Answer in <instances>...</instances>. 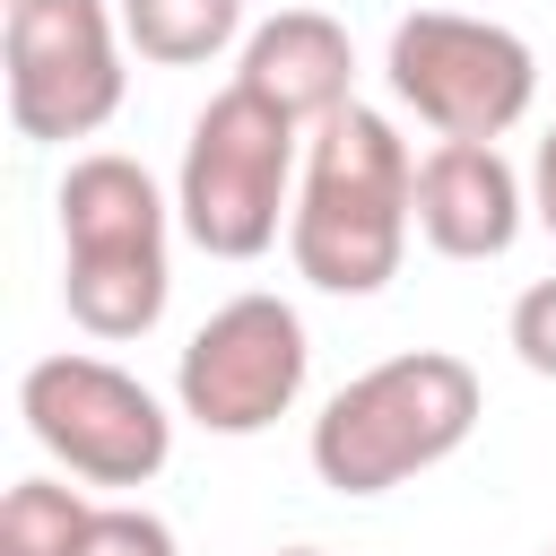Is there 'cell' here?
I'll return each instance as SVG.
<instances>
[{
  "instance_id": "obj_1",
  "label": "cell",
  "mask_w": 556,
  "mask_h": 556,
  "mask_svg": "<svg viewBox=\"0 0 556 556\" xmlns=\"http://www.w3.org/2000/svg\"><path fill=\"white\" fill-rule=\"evenodd\" d=\"M408 226H417V156H408V139L374 104H339L330 122H313L304 191L287 208L295 278H313L321 295H382L400 278Z\"/></svg>"
},
{
  "instance_id": "obj_2",
  "label": "cell",
  "mask_w": 556,
  "mask_h": 556,
  "mask_svg": "<svg viewBox=\"0 0 556 556\" xmlns=\"http://www.w3.org/2000/svg\"><path fill=\"white\" fill-rule=\"evenodd\" d=\"M469 426H478V374L452 348H408L330 391V408L313 417V469L339 495H391L417 469L452 460Z\"/></svg>"
},
{
  "instance_id": "obj_3",
  "label": "cell",
  "mask_w": 556,
  "mask_h": 556,
  "mask_svg": "<svg viewBox=\"0 0 556 556\" xmlns=\"http://www.w3.org/2000/svg\"><path fill=\"white\" fill-rule=\"evenodd\" d=\"M165 200L130 156H78L61 174V304L87 339H148L165 321Z\"/></svg>"
},
{
  "instance_id": "obj_4",
  "label": "cell",
  "mask_w": 556,
  "mask_h": 556,
  "mask_svg": "<svg viewBox=\"0 0 556 556\" xmlns=\"http://www.w3.org/2000/svg\"><path fill=\"white\" fill-rule=\"evenodd\" d=\"M295 130L269 96H252L243 78L217 87L182 139V182H174V217L208 261H252L278 243V208H287V174H295Z\"/></svg>"
},
{
  "instance_id": "obj_5",
  "label": "cell",
  "mask_w": 556,
  "mask_h": 556,
  "mask_svg": "<svg viewBox=\"0 0 556 556\" xmlns=\"http://www.w3.org/2000/svg\"><path fill=\"white\" fill-rule=\"evenodd\" d=\"M0 61H9V122L17 139H96L122 113V9L104 0H9L0 26Z\"/></svg>"
},
{
  "instance_id": "obj_6",
  "label": "cell",
  "mask_w": 556,
  "mask_h": 556,
  "mask_svg": "<svg viewBox=\"0 0 556 556\" xmlns=\"http://www.w3.org/2000/svg\"><path fill=\"white\" fill-rule=\"evenodd\" d=\"M382 70H391V96H400L426 130H443V139H504V130L530 113V96H539L530 43H521L513 26L460 17V9H417V17H400Z\"/></svg>"
},
{
  "instance_id": "obj_7",
  "label": "cell",
  "mask_w": 556,
  "mask_h": 556,
  "mask_svg": "<svg viewBox=\"0 0 556 556\" xmlns=\"http://www.w3.org/2000/svg\"><path fill=\"white\" fill-rule=\"evenodd\" d=\"M17 417L26 434L87 486H148L174 452V417L156 408V391L104 356H35L17 382Z\"/></svg>"
},
{
  "instance_id": "obj_8",
  "label": "cell",
  "mask_w": 556,
  "mask_h": 556,
  "mask_svg": "<svg viewBox=\"0 0 556 556\" xmlns=\"http://www.w3.org/2000/svg\"><path fill=\"white\" fill-rule=\"evenodd\" d=\"M304 365H313V348H304L295 304L235 295L191 330V348L174 365V400L208 434H261L304 400Z\"/></svg>"
},
{
  "instance_id": "obj_9",
  "label": "cell",
  "mask_w": 556,
  "mask_h": 556,
  "mask_svg": "<svg viewBox=\"0 0 556 556\" xmlns=\"http://www.w3.org/2000/svg\"><path fill=\"white\" fill-rule=\"evenodd\" d=\"M521 174L504 165L495 139H443L417 165V235L443 261H504L521 235Z\"/></svg>"
},
{
  "instance_id": "obj_10",
  "label": "cell",
  "mask_w": 556,
  "mask_h": 556,
  "mask_svg": "<svg viewBox=\"0 0 556 556\" xmlns=\"http://www.w3.org/2000/svg\"><path fill=\"white\" fill-rule=\"evenodd\" d=\"M252 96H269L287 122H330L339 104H356L348 96V78H356V52H348V26L339 17H321V9H278L269 26H252L243 35V70H235Z\"/></svg>"
},
{
  "instance_id": "obj_11",
  "label": "cell",
  "mask_w": 556,
  "mask_h": 556,
  "mask_svg": "<svg viewBox=\"0 0 556 556\" xmlns=\"http://www.w3.org/2000/svg\"><path fill=\"white\" fill-rule=\"evenodd\" d=\"M243 35V0H122V43L156 70H200Z\"/></svg>"
},
{
  "instance_id": "obj_12",
  "label": "cell",
  "mask_w": 556,
  "mask_h": 556,
  "mask_svg": "<svg viewBox=\"0 0 556 556\" xmlns=\"http://www.w3.org/2000/svg\"><path fill=\"white\" fill-rule=\"evenodd\" d=\"M96 504L61 478H17L0 495V556H78Z\"/></svg>"
},
{
  "instance_id": "obj_13",
  "label": "cell",
  "mask_w": 556,
  "mask_h": 556,
  "mask_svg": "<svg viewBox=\"0 0 556 556\" xmlns=\"http://www.w3.org/2000/svg\"><path fill=\"white\" fill-rule=\"evenodd\" d=\"M78 556H174V530L156 513H139V504H96Z\"/></svg>"
},
{
  "instance_id": "obj_14",
  "label": "cell",
  "mask_w": 556,
  "mask_h": 556,
  "mask_svg": "<svg viewBox=\"0 0 556 556\" xmlns=\"http://www.w3.org/2000/svg\"><path fill=\"white\" fill-rule=\"evenodd\" d=\"M504 339H513V356H521L530 374H547V382H556V278H539V287H521V295H513Z\"/></svg>"
},
{
  "instance_id": "obj_15",
  "label": "cell",
  "mask_w": 556,
  "mask_h": 556,
  "mask_svg": "<svg viewBox=\"0 0 556 556\" xmlns=\"http://www.w3.org/2000/svg\"><path fill=\"white\" fill-rule=\"evenodd\" d=\"M530 208H539V226L556 235V130H547L539 156H530Z\"/></svg>"
},
{
  "instance_id": "obj_16",
  "label": "cell",
  "mask_w": 556,
  "mask_h": 556,
  "mask_svg": "<svg viewBox=\"0 0 556 556\" xmlns=\"http://www.w3.org/2000/svg\"><path fill=\"white\" fill-rule=\"evenodd\" d=\"M278 556H321V547H278Z\"/></svg>"
},
{
  "instance_id": "obj_17",
  "label": "cell",
  "mask_w": 556,
  "mask_h": 556,
  "mask_svg": "<svg viewBox=\"0 0 556 556\" xmlns=\"http://www.w3.org/2000/svg\"><path fill=\"white\" fill-rule=\"evenodd\" d=\"M547 556H556V547H547Z\"/></svg>"
}]
</instances>
